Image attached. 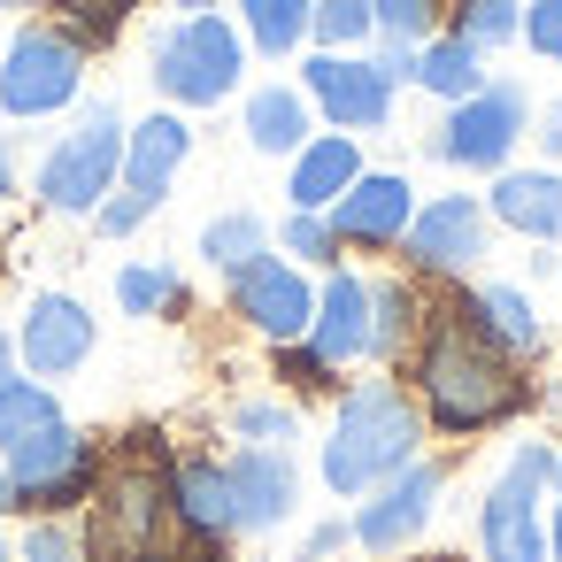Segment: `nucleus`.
<instances>
[{
    "label": "nucleus",
    "instance_id": "obj_50",
    "mask_svg": "<svg viewBox=\"0 0 562 562\" xmlns=\"http://www.w3.org/2000/svg\"><path fill=\"white\" fill-rule=\"evenodd\" d=\"M0 562H9V539H0Z\"/></svg>",
    "mask_w": 562,
    "mask_h": 562
},
{
    "label": "nucleus",
    "instance_id": "obj_30",
    "mask_svg": "<svg viewBox=\"0 0 562 562\" xmlns=\"http://www.w3.org/2000/svg\"><path fill=\"white\" fill-rule=\"evenodd\" d=\"M447 32L454 40H470L477 55H493V47H508L516 32H524V0H447Z\"/></svg>",
    "mask_w": 562,
    "mask_h": 562
},
{
    "label": "nucleus",
    "instance_id": "obj_8",
    "mask_svg": "<svg viewBox=\"0 0 562 562\" xmlns=\"http://www.w3.org/2000/svg\"><path fill=\"white\" fill-rule=\"evenodd\" d=\"M86 86V47L55 24H24L0 55V109L9 116H55Z\"/></svg>",
    "mask_w": 562,
    "mask_h": 562
},
{
    "label": "nucleus",
    "instance_id": "obj_35",
    "mask_svg": "<svg viewBox=\"0 0 562 562\" xmlns=\"http://www.w3.org/2000/svg\"><path fill=\"white\" fill-rule=\"evenodd\" d=\"M293 424H301V416H293L285 401H239V408H232V431H239L247 447H285Z\"/></svg>",
    "mask_w": 562,
    "mask_h": 562
},
{
    "label": "nucleus",
    "instance_id": "obj_49",
    "mask_svg": "<svg viewBox=\"0 0 562 562\" xmlns=\"http://www.w3.org/2000/svg\"><path fill=\"white\" fill-rule=\"evenodd\" d=\"M416 562H462V554H416Z\"/></svg>",
    "mask_w": 562,
    "mask_h": 562
},
{
    "label": "nucleus",
    "instance_id": "obj_7",
    "mask_svg": "<svg viewBox=\"0 0 562 562\" xmlns=\"http://www.w3.org/2000/svg\"><path fill=\"white\" fill-rule=\"evenodd\" d=\"M0 470H9L24 516H70L101 485V447L70 424H47V431H32V439H16L0 454Z\"/></svg>",
    "mask_w": 562,
    "mask_h": 562
},
{
    "label": "nucleus",
    "instance_id": "obj_9",
    "mask_svg": "<svg viewBox=\"0 0 562 562\" xmlns=\"http://www.w3.org/2000/svg\"><path fill=\"white\" fill-rule=\"evenodd\" d=\"M531 124V101L524 86H477L470 101L447 109V124L431 132V162H454V170H508V147L524 139Z\"/></svg>",
    "mask_w": 562,
    "mask_h": 562
},
{
    "label": "nucleus",
    "instance_id": "obj_27",
    "mask_svg": "<svg viewBox=\"0 0 562 562\" xmlns=\"http://www.w3.org/2000/svg\"><path fill=\"white\" fill-rule=\"evenodd\" d=\"M47 424H63V401L47 393V378H0V454Z\"/></svg>",
    "mask_w": 562,
    "mask_h": 562
},
{
    "label": "nucleus",
    "instance_id": "obj_26",
    "mask_svg": "<svg viewBox=\"0 0 562 562\" xmlns=\"http://www.w3.org/2000/svg\"><path fill=\"white\" fill-rule=\"evenodd\" d=\"M239 40L255 55H293L308 40V0H239Z\"/></svg>",
    "mask_w": 562,
    "mask_h": 562
},
{
    "label": "nucleus",
    "instance_id": "obj_22",
    "mask_svg": "<svg viewBox=\"0 0 562 562\" xmlns=\"http://www.w3.org/2000/svg\"><path fill=\"white\" fill-rule=\"evenodd\" d=\"M362 178V147H355V132H324V139H308L301 155H293V209H331L347 186Z\"/></svg>",
    "mask_w": 562,
    "mask_h": 562
},
{
    "label": "nucleus",
    "instance_id": "obj_40",
    "mask_svg": "<svg viewBox=\"0 0 562 562\" xmlns=\"http://www.w3.org/2000/svg\"><path fill=\"white\" fill-rule=\"evenodd\" d=\"M370 63H378V78H385L393 93H401V86H416V47H401V40H378V55H370Z\"/></svg>",
    "mask_w": 562,
    "mask_h": 562
},
{
    "label": "nucleus",
    "instance_id": "obj_11",
    "mask_svg": "<svg viewBox=\"0 0 562 562\" xmlns=\"http://www.w3.org/2000/svg\"><path fill=\"white\" fill-rule=\"evenodd\" d=\"M439 485H447V470H439V462H424V454H416V462H401V470H393V477H378V485H370V501L347 516V524H355V539H362L370 554H401V547L431 524Z\"/></svg>",
    "mask_w": 562,
    "mask_h": 562
},
{
    "label": "nucleus",
    "instance_id": "obj_37",
    "mask_svg": "<svg viewBox=\"0 0 562 562\" xmlns=\"http://www.w3.org/2000/svg\"><path fill=\"white\" fill-rule=\"evenodd\" d=\"M155 209H162V193H132V186H116V193L93 209V232H109V239H132V232L155 216Z\"/></svg>",
    "mask_w": 562,
    "mask_h": 562
},
{
    "label": "nucleus",
    "instance_id": "obj_15",
    "mask_svg": "<svg viewBox=\"0 0 562 562\" xmlns=\"http://www.w3.org/2000/svg\"><path fill=\"white\" fill-rule=\"evenodd\" d=\"M224 485H232V524L239 531H278L301 501V470L285 447H239L224 454Z\"/></svg>",
    "mask_w": 562,
    "mask_h": 562
},
{
    "label": "nucleus",
    "instance_id": "obj_10",
    "mask_svg": "<svg viewBox=\"0 0 562 562\" xmlns=\"http://www.w3.org/2000/svg\"><path fill=\"white\" fill-rule=\"evenodd\" d=\"M485 232H493L485 201H470V193H439V201H424V209L408 216L401 255H408V270H424V278H462V270L485 262Z\"/></svg>",
    "mask_w": 562,
    "mask_h": 562
},
{
    "label": "nucleus",
    "instance_id": "obj_25",
    "mask_svg": "<svg viewBox=\"0 0 562 562\" xmlns=\"http://www.w3.org/2000/svg\"><path fill=\"white\" fill-rule=\"evenodd\" d=\"M416 331H424V301H416V285L378 278V285H370V355H378V362H401V355L416 347Z\"/></svg>",
    "mask_w": 562,
    "mask_h": 562
},
{
    "label": "nucleus",
    "instance_id": "obj_16",
    "mask_svg": "<svg viewBox=\"0 0 562 562\" xmlns=\"http://www.w3.org/2000/svg\"><path fill=\"white\" fill-rule=\"evenodd\" d=\"M86 355H93V308L70 301V293H40V301L24 308L16 362H32L40 378H70Z\"/></svg>",
    "mask_w": 562,
    "mask_h": 562
},
{
    "label": "nucleus",
    "instance_id": "obj_28",
    "mask_svg": "<svg viewBox=\"0 0 562 562\" xmlns=\"http://www.w3.org/2000/svg\"><path fill=\"white\" fill-rule=\"evenodd\" d=\"M201 255L232 278V270H247L255 255H270V224L255 216V209H232V216H209V232H201Z\"/></svg>",
    "mask_w": 562,
    "mask_h": 562
},
{
    "label": "nucleus",
    "instance_id": "obj_14",
    "mask_svg": "<svg viewBox=\"0 0 562 562\" xmlns=\"http://www.w3.org/2000/svg\"><path fill=\"white\" fill-rule=\"evenodd\" d=\"M301 93L339 124V132H378L385 116H393V86L378 78V63L370 55H308L301 63Z\"/></svg>",
    "mask_w": 562,
    "mask_h": 562
},
{
    "label": "nucleus",
    "instance_id": "obj_48",
    "mask_svg": "<svg viewBox=\"0 0 562 562\" xmlns=\"http://www.w3.org/2000/svg\"><path fill=\"white\" fill-rule=\"evenodd\" d=\"M178 9H193V16H201V9H216V0H178Z\"/></svg>",
    "mask_w": 562,
    "mask_h": 562
},
{
    "label": "nucleus",
    "instance_id": "obj_4",
    "mask_svg": "<svg viewBox=\"0 0 562 562\" xmlns=\"http://www.w3.org/2000/svg\"><path fill=\"white\" fill-rule=\"evenodd\" d=\"M547 477L554 447L524 439L477 501V562H547Z\"/></svg>",
    "mask_w": 562,
    "mask_h": 562
},
{
    "label": "nucleus",
    "instance_id": "obj_36",
    "mask_svg": "<svg viewBox=\"0 0 562 562\" xmlns=\"http://www.w3.org/2000/svg\"><path fill=\"white\" fill-rule=\"evenodd\" d=\"M24 562H86V531L70 516H40L24 531Z\"/></svg>",
    "mask_w": 562,
    "mask_h": 562
},
{
    "label": "nucleus",
    "instance_id": "obj_33",
    "mask_svg": "<svg viewBox=\"0 0 562 562\" xmlns=\"http://www.w3.org/2000/svg\"><path fill=\"white\" fill-rule=\"evenodd\" d=\"M308 32H316L331 55L362 47V40H370V0H308Z\"/></svg>",
    "mask_w": 562,
    "mask_h": 562
},
{
    "label": "nucleus",
    "instance_id": "obj_23",
    "mask_svg": "<svg viewBox=\"0 0 562 562\" xmlns=\"http://www.w3.org/2000/svg\"><path fill=\"white\" fill-rule=\"evenodd\" d=\"M247 147L255 155H301L308 147V93L301 86H255L247 93Z\"/></svg>",
    "mask_w": 562,
    "mask_h": 562
},
{
    "label": "nucleus",
    "instance_id": "obj_47",
    "mask_svg": "<svg viewBox=\"0 0 562 562\" xmlns=\"http://www.w3.org/2000/svg\"><path fill=\"white\" fill-rule=\"evenodd\" d=\"M0 9H47V0H0Z\"/></svg>",
    "mask_w": 562,
    "mask_h": 562
},
{
    "label": "nucleus",
    "instance_id": "obj_6",
    "mask_svg": "<svg viewBox=\"0 0 562 562\" xmlns=\"http://www.w3.org/2000/svg\"><path fill=\"white\" fill-rule=\"evenodd\" d=\"M116 170H124V116L109 101H93L40 162V209L55 216H93L109 193H116Z\"/></svg>",
    "mask_w": 562,
    "mask_h": 562
},
{
    "label": "nucleus",
    "instance_id": "obj_20",
    "mask_svg": "<svg viewBox=\"0 0 562 562\" xmlns=\"http://www.w3.org/2000/svg\"><path fill=\"white\" fill-rule=\"evenodd\" d=\"M454 308H462V316H470L501 355H516V362L547 347V324H539V308H531V293H524V285H470Z\"/></svg>",
    "mask_w": 562,
    "mask_h": 562
},
{
    "label": "nucleus",
    "instance_id": "obj_32",
    "mask_svg": "<svg viewBox=\"0 0 562 562\" xmlns=\"http://www.w3.org/2000/svg\"><path fill=\"white\" fill-rule=\"evenodd\" d=\"M47 9H63V32H70L78 47H109L139 0H47Z\"/></svg>",
    "mask_w": 562,
    "mask_h": 562
},
{
    "label": "nucleus",
    "instance_id": "obj_46",
    "mask_svg": "<svg viewBox=\"0 0 562 562\" xmlns=\"http://www.w3.org/2000/svg\"><path fill=\"white\" fill-rule=\"evenodd\" d=\"M16 508V485H9V470H0V516H9Z\"/></svg>",
    "mask_w": 562,
    "mask_h": 562
},
{
    "label": "nucleus",
    "instance_id": "obj_43",
    "mask_svg": "<svg viewBox=\"0 0 562 562\" xmlns=\"http://www.w3.org/2000/svg\"><path fill=\"white\" fill-rule=\"evenodd\" d=\"M547 562H562V485H547Z\"/></svg>",
    "mask_w": 562,
    "mask_h": 562
},
{
    "label": "nucleus",
    "instance_id": "obj_42",
    "mask_svg": "<svg viewBox=\"0 0 562 562\" xmlns=\"http://www.w3.org/2000/svg\"><path fill=\"white\" fill-rule=\"evenodd\" d=\"M531 139H539V155H547V162H562V101H547V109H539V132H531Z\"/></svg>",
    "mask_w": 562,
    "mask_h": 562
},
{
    "label": "nucleus",
    "instance_id": "obj_31",
    "mask_svg": "<svg viewBox=\"0 0 562 562\" xmlns=\"http://www.w3.org/2000/svg\"><path fill=\"white\" fill-rule=\"evenodd\" d=\"M447 16V0H370V40H401V47H424Z\"/></svg>",
    "mask_w": 562,
    "mask_h": 562
},
{
    "label": "nucleus",
    "instance_id": "obj_13",
    "mask_svg": "<svg viewBox=\"0 0 562 562\" xmlns=\"http://www.w3.org/2000/svg\"><path fill=\"white\" fill-rule=\"evenodd\" d=\"M408 216H416V186H408L401 170H362V178L324 209L331 239L355 247V255H385V247H401Z\"/></svg>",
    "mask_w": 562,
    "mask_h": 562
},
{
    "label": "nucleus",
    "instance_id": "obj_45",
    "mask_svg": "<svg viewBox=\"0 0 562 562\" xmlns=\"http://www.w3.org/2000/svg\"><path fill=\"white\" fill-rule=\"evenodd\" d=\"M0 378H16V339L0 331Z\"/></svg>",
    "mask_w": 562,
    "mask_h": 562
},
{
    "label": "nucleus",
    "instance_id": "obj_3",
    "mask_svg": "<svg viewBox=\"0 0 562 562\" xmlns=\"http://www.w3.org/2000/svg\"><path fill=\"white\" fill-rule=\"evenodd\" d=\"M416 447H424V408L393 378H362V385L339 393V416H331V439H324V485L339 501H362L378 477L416 462Z\"/></svg>",
    "mask_w": 562,
    "mask_h": 562
},
{
    "label": "nucleus",
    "instance_id": "obj_2",
    "mask_svg": "<svg viewBox=\"0 0 562 562\" xmlns=\"http://www.w3.org/2000/svg\"><path fill=\"white\" fill-rule=\"evenodd\" d=\"M170 539H178L170 462H162L155 431H139V447H124L116 462H101L93 524H86V562H162Z\"/></svg>",
    "mask_w": 562,
    "mask_h": 562
},
{
    "label": "nucleus",
    "instance_id": "obj_1",
    "mask_svg": "<svg viewBox=\"0 0 562 562\" xmlns=\"http://www.w3.org/2000/svg\"><path fill=\"white\" fill-rule=\"evenodd\" d=\"M408 362H416V401L447 439H477V431L531 408L524 362L501 355L462 308H424V331H416Z\"/></svg>",
    "mask_w": 562,
    "mask_h": 562
},
{
    "label": "nucleus",
    "instance_id": "obj_51",
    "mask_svg": "<svg viewBox=\"0 0 562 562\" xmlns=\"http://www.w3.org/2000/svg\"><path fill=\"white\" fill-rule=\"evenodd\" d=\"M301 562H308V554H301Z\"/></svg>",
    "mask_w": 562,
    "mask_h": 562
},
{
    "label": "nucleus",
    "instance_id": "obj_44",
    "mask_svg": "<svg viewBox=\"0 0 562 562\" xmlns=\"http://www.w3.org/2000/svg\"><path fill=\"white\" fill-rule=\"evenodd\" d=\"M16 193V155H9V139H0V201Z\"/></svg>",
    "mask_w": 562,
    "mask_h": 562
},
{
    "label": "nucleus",
    "instance_id": "obj_41",
    "mask_svg": "<svg viewBox=\"0 0 562 562\" xmlns=\"http://www.w3.org/2000/svg\"><path fill=\"white\" fill-rule=\"evenodd\" d=\"M347 539H355V524H339V516H331V524H316V531H308V547H301V554H308V562H324V554H339Z\"/></svg>",
    "mask_w": 562,
    "mask_h": 562
},
{
    "label": "nucleus",
    "instance_id": "obj_18",
    "mask_svg": "<svg viewBox=\"0 0 562 562\" xmlns=\"http://www.w3.org/2000/svg\"><path fill=\"white\" fill-rule=\"evenodd\" d=\"M485 216L539 239V247H554L562 239V170H493Z\"/></svg>",
    "mask_w": 562,
    "mask_h": 562
},
{
    "label": "nucleus",
    "instance_id": "obj_29",
    "mask_svg": "<svg viewBox=\"0 0 562 562\" xmlns=\"http://www.w3.org/2000/svg\"><path fill=\"white\" fill-rule=\"evenodd\" d=\"M116 301H124V316H178L186 308V278L170 262H124L116 270Z\"/></svg>",
    "mask_w": 562,
    "mask_h": 562
},
{
    "label": "nucleus",
    "instance_id": "obj_19",
    "mask_svg": "<svg viewBox=\"0 0 562 562\" xmlns=\"http://www.w3.org/2000/svg\"><path fill=\"white\" fill-rule=\"evenodd\" d=\"M186 155H193L186 116H178V109H155V116H139V124L124 132V170H116V186H132V193H170V178L186 170Z\"/></svg>",
    "mask_w": 562,
    "mask_h": 562
},
{
    "label": "nucleus",
    "instance_id": "obj_38",
    "mask_svg": "<svg viewBox=\"0 0 562 562\" xmlns=\"http://www.w3.org/2000/svg\"><path fill=\"white\" fill-rule=\"evenodd\" d=\"M539 63H554L562 70V0H531V9H524V32H516Z\"/></svg>",
    "mask_w": 562,
    "mask_h": 562
},
{
    "label": "nucleus",
    "instance_id": "obj_21",
    "mask_svg": "<svg viewBox=\"0 0 562 562\" xmlns=\"http://www.w3.org/2000/svg\"><path fill=\"white\" fill-rule=\"evenodd\" d=\"M170 508L186 531H209V539H232V485H224V462L216 454H186L170 462Z\"/></svg>",
    "mask_w": 562,
    "mask_h": 562
},
{
    "label": "nucleus",
    "instance_id": "obj_24",
    "mask_svg": "<svg viewBox=\"0 0 562 562\" xmlns=\"http://www.w3.org/2000/svg\"><path fill=\"white\" fill-rule=\"evenodd\" d=\"M416 86L454 109V101H470V93L485 86V55H477L470 40H454V32H431V40L416 47Z\"/></svg>",
    "mask_w": 562,
    "mask_h": 562
},
{
    "label": "nucleus",
    "instance_id": "obj_12",
    "mask_svg": "<svg viewBox=\"0 0 562 562\" xmlns=\"http://www.w3.org/2000/svg\"><path fill=\"white\" fill-rule=\"evenodd\" d=\"M232 316H239L247 331H262L270 347H293V339H308L316 293H308V278H301L293 262L255 255L247 270H232Z\"/></svg>",
    "mask_w": 562,
    "mask_h": 562
},
{
    "label": "nucleus",
    "instance_id": "obj_39",
    "mask_svg": "<svg viewBox=\"0 0 562 562\" xmlns=\"http://www.w3.org/2000/svg\"><path fill=\"white\" fill-rule=\"evenodd\" d=\"M278 378H285L293 393H324V385H331L339 370H331V362H324V355H316L308 339H293V347H278Z\"/></svg>",
    "mask_w": 562,
    "mask_h": 562
},
{
    "label": "nucleus",
    "instance_id": "obj_5",
    "mask_svg": "<svg viewBox=\"0 0 562 562\" xmlns=\"http://www.w3.org/2000/svg\"><path fill=\"white\" fill-rule=\"evenodd\" d=\"M239 70H247V40L201 9V16H178L162 40H155V93L178 101V109H216L239 93Z\"/></svg>",
    "mask_w": 562,
    "mask_h": 562
},
{
    "label": "nucleus",
    "instance_id": "obj_34",
    "mask_svg": "<svg viewBox=\"0 0 562 562\" xmlns=\"http://www.w3.org/2000/svg\"><path fill=\"white\" fill-rule=\"evenodd\" d=\"M278 247H285L293 262H331V270H339V239H331L324 209H293V216H285V232H278Z\"/></svg>",
    "mask_w": 562,
    "mask_h": 562
},
{
    "label": "nucleus",
    "instance_id": "obj_17",
    "mask_svg": "<svg viewBox=\"0 0 562 562\" xmlns=\"http://www.w3.org/2000/svg\"><path fill=\"white\" fill-rule=\"evenodd\" d=\"M308 347H316L331 370L370 355V278L331 270V285L316 293V316H308Z\"/></svg>",
    "mask_w": 562,
    "mask_h": 562
}]
</instances>
